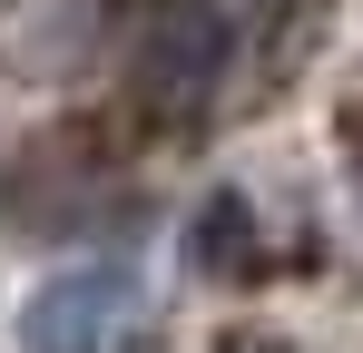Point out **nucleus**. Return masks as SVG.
Returning <instances> with one entry per match:
<instances>
[{"label":"nucleus","instance_id":"nucleus-3","mask_svg":"<svg viewBox=\"0 0 363 353\" xmlns=\"http://www.w3.org/2000/svg\"><path fill=\"white\" fill-rule=\"evenodd\" d=\"M186 255H196L216 285H255V275H265V226H255V206H245V196H206V216L186 226Z\"/></svg>","mask_w":363,"mask_h":353},{"label":"nucleus","instance_id":"nucleus-2","mask_svg":"<svg viewBox=\"0 0 363 353\" xmlns=\"http://www.w3.org/2000/svg\"><path fill=\"white\" fill-rule=\"evenodd\" d=\"M226 69H236V40L196 10V0H157L147 10V30H138V99L157 118H206L216 108V89H226Z\"/></svg>","mask_w":363,"mask_h":353},{"label":"nucleus","instance_id":"nucleus-1","mask_svg":"<svg viewBox=\"0 0 363 353\" xmlns=\"http://www.w3.org/2000/svg\"><path fill=\"white\" fill-rule=\"evenodd\" d=\"M147 344V285L108 265H69L20 304V353H138Z\"/></svg>","mask_w":363,"mask_h":353},{"label":"nucleus","instance_id":"nucleus-4","mask_svg":"<svg viewBox=\"0 0 363 353\" xmlns=\"http://www.w3.org/2000/svg\"><path fill=\"white\" fill-rule=\"evenodd\" d=\"M196 10H206V20H216V30H226V40L245 50V40H275L295 0H196Z\"/></svg>","mask_w":363,"mask_h":353},{"label":"nucleus","instance_id":"nucleus-5","mask_svg":"<svg viewBox=\"0 0 363 353\" xmlns=\"http://www.w3.org/2000/svg\"><path fill=\"white\" fill-rule=\"evenodd\" d=\"M344 176H354V206H363V108L344 118Z\"/></svg>","mask_w":363,"mask_h":353}]
</instances>
